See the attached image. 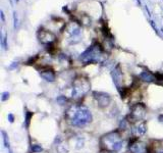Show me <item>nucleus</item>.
<instances>
[{"instance_id": "obj_1", "label": "nucleus", "mask_w": 163, "mask_h": 153, "mask_svg": "<svg viewBox=\"0 0 163 153\" xmlns=\"http://www.w3.org/2000/svg\"><path fill=\"white\" fill-rule=\"evenodd\" d=\"M65 116L71 126L78 128H83L87 126L93 120L91 111L88 107L83 104L72 105L68 107V109L65 112Z\"/></svg>"}, {"instance_id": "obj_2", "label": "nucleus", "mask_w": 163, "mask_h": 153, "mask_svg": "<svg viewBox=\"0 0 163 153\" xmlns=\"http://www.w3.org/2000/svg\"><path fill=\"white\" fill-rule=\"evenodd\" d=\"M101 143L104 146L105 150L116 152L119 151L123 146V141L121 140V136L118 131L110 132L105 135L101 140Z\"/></svg>"}, {"instance_id": "obj_3", "label": "nucleus", "mask_w": 163, "mask_h": 153, "mask_svg": "<svg viewBox=\"0 0 163 153\" xmlns=\"http://www.w3.org/2000/svg\"><path fill=\"white\" fill-rule=\"evenodd\" d=\"M90 89V84L87 79L80 78L77 79L73 82V88H72V98H81L89 91Z\"/></svg>"}, {"instance_id": "obj_4", "label": "nucleus", "mask_w": 163, "mask_h": 153, "mask_svg": "<svg viewBox=\"0 0 163 153\" xmlns=\"http://www.w3.org/2000/svg\"><path fill=\"white\" fill-rule=\"evenodd\" d=\"M147 108L143 103H137L135 105H132V111L130 114V118L133 122H138L140 121H142L144 116L146 115Z\"/></svg>"}, {"instance_id": "obj_5", "label": "nucleus", "mask_w": 163, "mask_h": 153, "mask_svg": "<svg viewBox=\"0 0 163 153\" xmlns=\"http://www.w3.org/2000/svg\"><path fill=\"white\" fill-rule=\"evenodd\" d=\"M94 98L96 99V102L99 107L101 108H104L110 104V101H111V98L110 96L106 93H103V92H95L94 93Z\"/></svg>"}, {"instance_id": "obj_6", "label": "nucleus", "mask_w": 163, "mask_h": 153, "mask_svg": "<svg viewBox=\"0 0 163 153\" xmlns=\"http://www.w3.org/2000/svg\"><path fill=\"white\" fill-rule=\"evenodd\" d=\"M55 35H53L51 32H48V31H41L39 33V40L42 44H52L54 41H55Z\"/></svg>"}, {"instance_id": "obj_7", "label": "nucleus", "mask_w": 163, "mask_h": 153, "mask_svg": "<svg viewBox=\"0 0 163 153\" xmlns=\"http://www.w3.org/2000/svg\"><path fill=\"white\" fill-rule=\"evenodd\" d=\"M146 131H147V127H146V122H138L136 123V126L132 128V132L133 134L135 137H141V136H144L146 134Z\"/></svg>"}, {"instance_id": "obj_8", "label": "nucleus", "mask_w": 163, "mask_h": 153, "mask_svg": "<svg viewBox=\"0 0 163 153\" xmlns=\"http://www.w3.org/2000/svg\"><path fill=\"white\" fill-rule=\"evenodd\" d=\"M40 76L42 77L44 80H46L47 82H53L55 80V72L52 70H46V71H40Z\"/></svg>"}, {"instance_id": "obj_9", "label": "nucleus", "mask_w": 163, "mask_h": 153, "mask_svg": "<svg viewBox=\"0 0 163 153\" xmlns=\"http://www.w3.org/2000/svg\"><path fill=\"white\" fill-rule=\"evenodd\" d=\"M112 78H113V82L115 84V86L117 87V89H120V82H121V72L119 71V67L115 69L112 72Z\"/></svg>"}, {"instance_id": "obj_10", "label": "nucleus", "mask_w": 163, "mask_h": 153, "mask_svg": "<svg viewBox=\"0 0 163 153\" xmlns=\"http://www.w3.org/2000/svg\"><path fill=\"white\" fill-rule=\"evenodd\" d=\"M140 78H141L143 81L148 82V83L155 82V81H156L155 75H152V73H151L150 71H143V72H141V75H140Z\"/></svg>"}, {"instance_id": "obj_11", "label": "nucleus", "mask_w": 163, "mask_h": 153, "mask_svg": "<svg viewBox=\"0 0 163 153\" xmlns=\"http://www.w3.org/2000/svg\"><path fill=\"white\" fill-rule=\"evenodd\" d=\"M1 135H2V139H3V144H4V147L5 148L9 149L10 148V143H9V138H8V135L6 134V132H4L3 130L1 131Z\"/></svg>"}, {"instance_id": "obj_12", "label": "nucleus", "mask_w": 163, "mask_h": 153, "mask_svg": "<svg viewBox=\"0 0 163 153\" xmlns=\"http://www.w3.org/2000/svg\"><path fill=\"white\" fill-rule=\"evenodd\" d=\"M57 152L58 153H67L68 148L64 144H58L57 145Z\"/></svg>"}, {"instance_id": "obj_13", "label": "nucleus", "mask_w": 163, "mask_h": 153, "mask_svg": "<svg viewBox=\"0 0 163 153\" xmlns=\"http://www.w3.org/2000/svg\"><path fill=\"white\" fill-rule=\"evenodd\" d=\"M32 152L33 153H41L43 151V148H42V146L41 145H38V144H34L32 145Z\"/></svg>"}, {"instance_id": "obj_14", "label": "nucleus", "mask_w": 163, "mask_h": 153, "mask_svg": "<svg viewBox=\"0 0 163 153\" xmlns=\"http://www.w3.org/2000/svg\"><path fill=\"white\" fill-rule=\"evenodd\" d=\"M1 45L4 50H7V35L6 34H3L2 37H1Z\"/></svg>"}, {"instance_id": "obj_15", "label": "nucleus", "mask_w": 163, "mask_h": 153, "mask_svg": "<svg viewBox=\"0 0 163 153\" xmlns=\"http://www.w3.org/2000/svg\"><path fill=\"white\" fill-rule=\"evenodd\" d=\"M57 102H59V103L62 105V104H64L66 102V98L64 97V96H59V97L57 98Z\"/></svg>"}, {"instance_id": "obj_16", "label": "nucleus", "mask_w": 163, "mask_h": 153, "mask_svg": "<svg viewBox=\"0 0 163 153\" xmlns=\"http://www.w3.org/2000/svg\"><path fill=\"white\" fill-rule=\"evenodd\" d=\"M26 114H27V117H26V122H27V123H26V127L28 128V127H29V122H30V120H31V116H32L33 114H32L31 112H27Z\"/></svg>"}, {"instance_id": "obj_17", "label": "nucleus", "mask_w": 163, "mask_h": 153, "mask_svg": "<svg viewBox=\"0 0 163 153\" xmlns=\"http://www.w3.org/2000/svg\"><path fill=\"white\" fill-rule=\"evenodd\" d=\"M9 98V93L8 92H3L2 93V97H1V100L2 101H5Z\"/></svg>"}, {"instance_id": "obj_18", "label": "nucleus", "mask_w": 163, "mask_h": 153, "mask_svg": "<svg viewBox=\"0 0 163 153\" xmlns=\"http://www.w3.org/2000/svg\"><path fill=\"white\" fill-rule=\"evenodd\" d=\"M149 22H150V25H151V27H152V28H153V30L155 31V33H156V34H158V30H157V27H156V25H155V22H154L153 20H150Z\"/></svg>"}, {"instance_id": "obj_19", "label": "nucleus", "mask_w": 163, "mask_h": 153, "mask_svg": "<svg viewBox=\"0 0 163 153\" xmlns=\"http://www.w3.org/2000/svg\"><path fill=\"white\" fill-rule=\"evenodd\" d=\"M13 20H14V28H16L17 25H19V20H17L16 12H13Z\"/></svg>"}, {"instance_id": "obj_20", "label": "nucleus", "mask_w": 163, "mask_h": 153, "mask_svg": "<svg viewBox=\"0 0 163 153\" xmlns=\"http://www.w3.org/2000/svg\"><path fill=\"white\" fill-rule=\"evenodd\" d=\"M7 118H8V121H9L10 122H13V121H14V116L11 114V113H9V114L7 115Z\"/></svg>"}, {"instance_id": "obj_21", "label": "nucleus", "mask_w": 163, "mask_h": 153, "mask_svg": "<svg viewBox=\"0 0 163 153\" xmlns=\"http://www.w3.org/2000/svg\"><path fill=\"white\" fill-rule=\"evenodd\" d=\"M0 15H1V20H2V22H4V21H5V16H4V12H3L2 9L0 10Z\"/></svg>"}, {"instance_id": "obj_22", "label": "nucleus", "mask_w": 163, "mask_h": 153, "mask_svg": "<svg viewBox=\"0 0 163 153\" xmlns=\"http://www.w3.org/2000/svg\"><path fill=\"white\" fill-rule=\"evenodd\" d=\"M156 153H163V146H161L160 148H158L156 150Z\"/></svg>"}, {"instance_id": "obj_23", "label": "nucleus", "mask_w": 163, "mask_h": 153, "mask_svg": "<svg viewBox=\"0 0 163 153\" xmlns=\"http://www.w3.org/2000/svg\"><path fill=\"white\" fill-rule=\"evenodd\" d=\"M145 8H146V11H147L148 15H149V16H151V12H150V10H149V8H148V6H147V5H146V6H145Z\"/></svg>"}, {"instance_id": "obj_24", "label": "nucleus", "mask_w": 163, "mask_h": 153, "mask_svg": "<svg viewBox=\"0 0 163 153\" xmlns=\"http://www.w3.org/2000/svg\"><path fill=\"white\" fill-rule=\"evenodd\" d=\"M159 121H160L161 122H163V115H161V116H159Z\"/></svg>"}, {"instance_id": "obj_25", "label": "nucleus", "mask_w": 163, "mask_h": 153, "mask_svg": "<svg viewBox=\"0 0 163 153\" xmlns=\"http://www.w3.org/2000/svg\"><path fill=\"white\" fill-rule=\"evenodd\" d=\"M103 153H114V152H112V151H108V150H105Z\"/></svg>"}, {"instance_id": "obj_26", "label": "nucleus", "mask_w": 163, "mask_h": 153, "mask_svg": "<svg viewBox=\"0 0 163 153\" xmlns=\"http://www.w3.org/2000/svg\"><path fill=\"white\" fill-rule=\"evenodd\" d=\"M8 153H13V151H12V150H11V149L9 148V149H8Z\"/></svg>"}, {"instance_id": "obj_27", "label": "nucleus", "mask_w": 163, "mask_h": 153, "mask_svg": "<svg viewBox=\"0 0 163 153\" xmlns=\"http://www.w3.org/2000/svg\"><path fill=\"white\" fill-rule=\"evenodd\" d=\"M137 2H138L139 5H141V1H140V0H137Z\"/></svg>"}, {"instance_id": "obj_28", "label": "nucleus", "mask_w": 163, "mask_h": 153, "mask_svg": "<svg viewBox=\"0 0 163 153\" xmlns=\"http://www.w3.org/2000/svg\"><path fill=\"white\" fill-rule=\"evenodd\" d=\"M161 31H162V33H163V27H162V28H161Z\"/></svg>"}, {"instance_id": "obj_29", "label": "nucleus", "mask_w": 163, "mask_h": 153, "mask_svg": "<svg viewBox=\"0 0 163 153\" xmlns=\"http://www.w3.org/2000/svg\"><path fill=\"white\" fill-rule=\"evenodd\" d=\"M15 1H16V2H17V1H19V0H15Z\"/></svg>"}]
</instances>
